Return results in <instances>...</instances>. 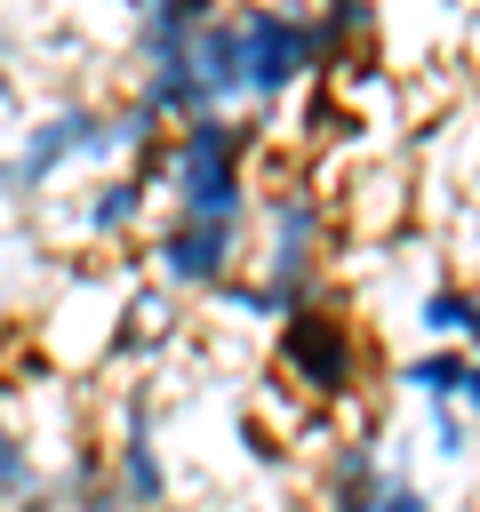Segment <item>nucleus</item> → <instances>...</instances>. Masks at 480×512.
Returning <instances> with one entry per match:
<instances>
[{"label":"nucleus","mask_w":480,"mask_h":512,"mask_svg":"<svg viewBox=\"0 0 480 512\" xmlns=\"http://www.w3.org/2000/svg\"><path fill=\"white\" fill-rule=\"evenodd\" d=\"M256 152H264V136H256L240 112H208V120L176 128V136H168V176H160L168 216L256 232V200H264Z\"/></svg>","instance_id":"1"},{"label":"nucleus","mask_w":480,"mask_h":512,"mask_svg":"<svg viewBox=\"0 0 480 512\" xmlns=\"http://www.w3.org/2000/svg\"><path fill=\"white\" fill-rule=\"evenodd\" d=\"M272 376H280L304 408H320V416L352 408L360 384H368V328H360V312L336 304V288L312 296L304 312H288V320L272 328Z\"/></svg>","instance_id":"2"},{"label":"nucleus","mask_w":480,"mask_h":512,"mask_svg":"<svg viewBox=\"0 0 480 512\" xmlns=\"http://www.w3.org/2000/svg\"><path fill=\"white\" fill-rule=\"evenodd\" d=\"M256 240H264V256H256V280L288 304V312H304L312 296H328V240H336V200H320L312 184H280V192H264L256 200Z\"/></svg>","instance_id":"3"},{"label":"nucleus","mask_w":480,"mask_h":512,"mask_svg":"<svg viewBox=\"0 0 480 512\" xmlns=\"http://www.w3.org/2000/svg\"><path fill=\"white\" fill-rule=\"evenodd\" d=\"M144 272L128 264H104V256H72L64 264V288L48 304V352L56 368L88 376V368H112V344H120V312H128V288Z\"/></svg>","instance_id":"4"},{"label":"nucleus","mask_w":480,"mask_h":512,"mask_svg":"<svg viewBox=\"0 0 480 512\" xmlns=\"http://www.w3.org/2000/svg\"><path fill=\"white\" fill-rule=\"evenodd\" d=\"M240 16V64H248V104L272 112L288 96H304L328 72V40L312 8H232Z\"/></svg>","instance_id":"5"},{"label":"nucleus","mask_w":480,"mask_h":512,"mask_svg":"<svg viewBox=\"0 0 480 512\" xmlns=\"http://www.w3.org/2000/svg\"><path fill=\"white\" fill-rule=\"evenodd\" d=\"M248 240L256 232H232V224H192V216H160L152 240H144V280L168 288V296H216L232 272H248Z\"/></svg>","instance_id":"6"},{"label":"nucleus","mask_w":480,"mask_h":512,"mask_svg":"<svg viewBox=\"0 0 480 512\" xmlns=\"http://www.w3.org/2000/svg\"><path fill=\"white\" fill-rule=\"evenodd\" d=\"M112 488L128 512H160L168 504V456H160V384L152 376H128V392L112 400Z\"/></svg>","instance_id":"7"},{"label":"nucleus","mask_w":480,"mask_h":512,"mask_svg":"<svg viewBox=\"0 0 480 512\" xmlns=\"http://www.w3.org/2000/svg\"><path fill=\"white\" fill-rule=\"evenodd\" d=\"M144 216H152V192H144L128 168H112V176H96L88 192H72V208L48 216V232L72 240V248H88V256H104V248H128V240L144 232Z\"/></svg>","instance_id":"8"},{"label":"nucleus","mask_w":480,"mask_h":512,"mask_svg":"<svg viewBox=\"0 0 480 512\" xmlns=\"http://www.w3.org/2000/svg\"><path fill=\"white\" fill-rule=\"evenodd\" d=\"M352 208H344V224L352 232H368V240H400L408 224H416V200H424V176H416V160H368L360 176H352V192H344Z\"/></svg>","instance_id":"9"},{"label":"nucleus","mask_w":480,"mask_h":512,"mask_svg":"<svg viewBox=\"0 0 480 512\" xmlns=\"http://www.w3.org/2000/svg\"><path fill=\"white\" fill-rule=\"evenodd\" d=\"M200 24H208V0H144V8H128V24H120L128 72H160V64H184Z\"/></svg>","instance_id":"10"},{"label":"nucleus","mask_w":480,"mask_h":512,"mask_svg":"<svg viewBox=\"0 0 480 512\" xmlns=\"http://www.w3.org/2000/svg\"><path fill=\"white\" fill-rule=\"evenodd\" d=\"M184 344V296L136 280L128 288V312H120V344H112V368H152Z\"/></svg>","instance_id":"11"},{"label":"nucleus","mask_w":480,"mask_h":512,"mask_svg":"<svg viewBox=\"0 0 480 512\" xmlns=\"http://www.w3.org/2000/svg\"><path fill=\"white\" fill-rule=\"evenodd\" d=\"M192 72H200L216 112H248V64H240V16L232 8H208V24L192 32Z\"/></svg>","instance_id":"12"},{"label":"nucleus","mask_w":480,"mask_h":512,"mask_svg":"<svg viewBox=\"0 0 480 512\" xmlns=\"http://www.w3.org/2000/svg\"><path fill=\"white\" fill-rule=\"evenodd\" d=\"M384 456L368 448V440H336L328 456H320V512H376V496H384Z\"/></svg>","instance_id":"13"},{"label":"nucleus","mask_w":480,"mask_h":512,"mask_svg":"<svg viewBox=\"0 0 480 512\" xmlns=\"http://www.w3.org/2000/svg\"><path fill=\"white\" fill-rule=\"evenodd\" d=\"M392 384L416 392L424 408H456L464 384H472V352L464 344H416L408 360H392Z\"/></svg>","instance_id":"14"},{"label":"nucleus","mask_w":480,"mask_h":512,"mask_svg":"<svg viewBox=\"0 0 480 512\" xmlns=\"http://www.w3.org/2000/svg\"><path fill=\"white\" fill-rule=\"evenodd\" d=\"M416 328H424V344H464L480 328V280H432L416 296Z\"/></svg>","instance_id":"15"},{"label":"nucleus","mask_w":480,"mask_h":512,"mask_svg":"<svg viewBox=\"0 0 480 512\" xmlns=\"http://www.w3.org/2000/svg\"><path fill=\"white\" fill-rule=\"evenodd\" d=\"M32 496H48V464H40V448L24 440L16 408L0 400V504L16 512V504H32Z\"/></svg>","instance_id":"16"},{"label":"nucleus","mask_w":480,"mask_h":512,"mask_svg":"<svg viewBox=\"0 0 480 512\" xmlns=\"http://www.w3.org/2000/svg\"><path fill=\"white\" fill-rule=\"evenodd\" d=\"M208 304H216L224 320H248V328H280V320H288V304H280V296H272L256 272H232V280H224Z\"/></svg>","instance_id":"17"},{"label":"nucleus","mask_w":480,"mask_h":512,"mask_svg":"<svg viewBox=\"0 0 480 512\" xmlns=\"http://www.w3.org/2000/svg\"><path fill=\"white\" fill-rule=\"evenodd\" d=\"M424 448H432V464H472L480 456V424L464 408H432L424 416Z\"/></svg>","instance_id":"18"},{"label":"nucleus","mask_w":480,"mask_h":512,"mask_svg":"<svg viewBox=\"0 0 480 512\" xmlns=\"http://www.w3.org/2000/svg\"><path fill=\"white\" fill-rule=\"evenodd\" d=\"M376 512H440V504H432L416 480H400V472H392V480H384V496H376Z\"/></svg>","instance_id":"19"},{"label":"nucleus","mask_w":480,"mask_h":512,"mask_svg":"<svg viewBox=\"0 0 480 512\" xmlns=\"http://www.w3.org/2000/svg\"><path fill=\"white\" fill-rule=\"evenodd\" d=\"M8 56H16V40H8V24H0V104L16 96V80H8Z\"/></svg>","instance_id":"20"},{"label":"nucleus","mask_w":480,"mask_h":512,"mask_svg":"<svg viewBox=\"0 0 480 512\" xmlns=\"http://www.w3.org/2000/svg\"><path fill=\"white\" fill-rule=\"evenodd\" d=\"M456 408H464V416L480 424V360H472V384H464V400H456Z\"/></svg>","instance_id":"21"},{"label":"nucleus","mask_w":480,"mask_h":512,"mask_svg":"<svg viewBox=\"0 0 480 512\" xmlns=\"http://www.w3.org/2000/svg\"><path fill=\"white\" fill-rule=\"evenodd\" d=\"M464 352H472V360H480V328H472V336H464Z\"/></svg>","instance_id":"22"}]
</instances>
